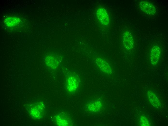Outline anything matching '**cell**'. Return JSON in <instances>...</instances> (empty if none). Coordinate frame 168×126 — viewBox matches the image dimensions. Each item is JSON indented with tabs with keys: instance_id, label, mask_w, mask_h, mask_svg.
<instances>
[{
	"instance_id": "cell-13",
	"label": "cell",
	"mask_w": 168,
	"mask_h": 126,
	"mask_svg": "<svg viewBox=\"0 0 168 126\" xmlns=\"http://www.w3.org/2000/svg\"><path fill=\"white\" fill-rule=\"evenodd\" d=\"M140 120L141 126H149L148 120L145 116H141Z\"/></svg>"
},
{
	"instance_id": "cell-11",
	"label": "cell",
	"mask_w": 168,
	"mask_h": 126,
	"mask_svg": "<svg viewBox=\"0 0 168 126\" xmlns=\"http://www.w3.org/2000/svg\"><path fill=\"white\" fill-rule=\"evenodd\" d=\"M20 21L18 18L9 17L6 18L5 20V24L8 27H12L18 24Z\"/></svg>"
},
{
	"instance_id": "cell-3",
	"label": "cell",
	"mask_w": 168,
	"mask_h": 126,
	"mask_svg": "<svg viewBox=\"0 0 168 126\" xmlns=\"http://www.w3.org/2000/svg\"><path fill=\"white\" fill-rule=\"evenodd\" d=\"M55 122L57 126H69L71 125V119L66 113L63 112L58 113L55 117Z\"/></svg>"
},
{
	"instance_id": "cell-9",
	"label": "cell",
	"mask_w": 168,
	"mask_h": 126,
	"mask_svg": "<svg viewBox=\"0 0 168 126\" xmlns=\"http://www.w3.org/2000/svg\"><path fill=\"white\" fill-rule=\"evenodd\" d=\"M96 15L101 23L105 25L108 24L109 23L108 13L104 8H99L97 10Z\"/></svg>"
},
{
	"instance_id": "cell-2",
	"label": "cell",
	"mask_w": 168,
	"mask_h": 126,
	"mask_svg": "<svg viewBox=\"0 0 168 126\" xmlns=\"http://www.w3.org/2000/svg\"><path fill=\"white\" fill-rule=\"evenodd\" d=\"M44 104L41 102H38L32 108L30 113L31 115L36 119H42L43 118L45 112Z\"/></svg>"
},
{
	"instance_id": "cell-7",
	"label": "cell",
	"mask_w": 168,
	"mask_h": 126,
	"mask_svg": "<svg viewBox=\"0 0 168 126\" xmlns=\"http://www.w3.org/2000/svg\"><path fill=\"white\" fill-rule=\"evenodd\" d=\"M96 62L97 66L104 73L107 74H111L112 73L110 66L104 59L98 58L96 59Z\"/></svg>"
},
{
	"instance_id": "cell-5",
	"label": "cell",
	"mask_w": 168,
	"mask_h": 126,
	"mask_svg": "<svg viewBox=\"0 0 168 126\" xmlns=\"http://www.w3.org/2000/svg\"><path fill=\"white\" fill-rule=\"evenodd\" d=\"M161 53L160 48L158 46H155L152 48L150 54V59L152 64L155 65L158 63Z\"/></svg>"
},
{
	"instance_id": "cell-8",
	"label": "cell",
	"mask_w": 168,
	"mask_h": 126,
	"mask_svg": "<svg viewBox=\"0 0 168 126\" xmlns=\"http://www.w3.org/2000/svg\"><path fill=\"white\" fill-rule=\"evenodd\" d=\"M62 59L58 57L49 56L45 59L46 65L52 69H55L58 67L61 63Z\"/></svg>"
},
{
	"instance_id": "cell-10",
	"label": "cell",
	"mask_w": 168,
	"mask_h": 126,
	"mask_svg": "<svg viewBox=\"0 0 168 126\" xmlns=\"http://www.w3.org/2000/svg\"><path fill=\"white\" fill-rule=\"evenodd\" d=\"M147 95L152 105L157 109L160 108V102L154 93L152 91L149 90L148 92Z\"/></svg>"
},
{
	"instance_id": "cell-6",
	"label": "cell",
	"mask_w": 168,
	"mask_h": 126,
	"mask_svg": "<svg viewBox=\"0 0 168 126\" xmlns=\"http://www.w3.org/2000/svg\"><path fill=\"white\" fill-rule=\"evenodd\" d=\"M123 45L127 50L132 49L134 46L133 39L130 33L128 31L125 32L123 36Z\"/></svg>"
},
{
	"instance_id": "cell-4",
	"label": "cell",
	"mask_w": 168,
	"mask_h": 126,
	"mask_svg": "<svg viewBox=\"0 0 168 126\" xmlns=\"http://www.w3.org/2000/svg\"><path fill=\"white\" fill-rule=\"evenodd\" d=\"M140 9L143 12L149 15H153L156 12L155 6L152 4L146 1H142L139 4Z\"/></svg>"
},
{
	"instance_id": "cell-12",
	"label": "cell",
	"mask_w": 168,
	"mask_h": 126,
	"mask_svg": "<svg viewBox=\"0 0 168 126\" xmlns=\"http://www.w3.org/2000/svg\"><path fill=\"white\" fill-rule=\"evenodd\" d=\"M100 105V104L97 102L91 103H90L88 106L89 110L91 111H96L99 108L100 106H96Z\"/></svg>"
},
{
	"instance_id": "cell-1",
	"label": "cell",
	"mask_w": 168,
	"mask_h": 126,
	"mask_svg": "<svg viewBox=\"0 0 168 126\" xmlns=\"http://www.w3.org/2000/svg\"><path fill=\"white\" fill-rule=\"evenodd\" d=\"M65 75V89L69 93L74 94L79 86V78L76 74L71 72H67Z\"/></svg>"
}]
</instances>
